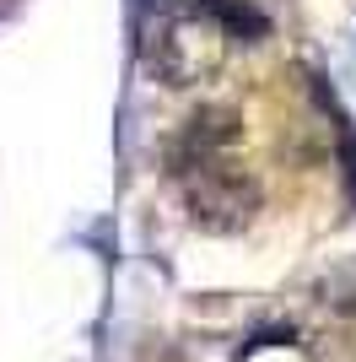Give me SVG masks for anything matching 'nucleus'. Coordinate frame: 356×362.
Segmentation results:
<instances>
[{"instance_id": "nucleus-3", "label": "nucleus", "mask_w": 356, "mask_h": 362, "mask_svg": "<svg viewBox=\"0 0 356 362\" xmlns=\"http://www.w3.org/2000/svg\"><path fill=\"white\" fill-rule=\"evenodd\" d=\"M237 141H243V119H237L232 108H200L194 119H184V136H178V146H173V163H178V173L206 168V163H227Z\"/></svg>"}, {"instance_id": "nucleus-1", "label": "nucleus", "mask_w": 356, "mask_h": 362, "mask_svg": "<svg viewBox=\"0 0 356 362\" xmlns=\"http://www.w3.org/2000/svg\"><path fill=\"white\" fill-rule=\"evenodd\" d=\"M227 44H232V33H227L210 11L167 16V22H157L151 38H146V76H151V81H162L167 92L206 87V81L222 76Z\"/></svg>"}, {"instance_id": "nucleus-5", "label": "nucleus", "mask_w": 356, "mask_h": 362, "mask_svg": "<svg viewBox=\"0 0 356 362\" xmlns=\"http://www.w3.org/2000/svg\"><path fill=\"white\" fill-rule=\"evenodd\" d=\"M206 11L216 16V22H222L227 33H254V38H259V33L270 28L265 16L254 11V6H237V0H206Z\"/></svg>"}, {"instance_id": "nucleus-6", "label": "nucleus", "mask_w": 356, "mask_h": 362, "mask_svg": "<svg viewBox=\"0 0 356 362\" xmlns=\"http://www.w3.org/2000/svg\"><path fill=\"white\" fill-rule=\"evenodd\" d=\"M340 163H345V195L356 200V136L351 130L340 136Z\"/></svg>"}, {"instance_id": "nucleus-2", "label": "nucleus", "mask_w": 356, "mask_h": 362, "mask_svg": "<svg viewBox=\"0 0 356 362\" xmlns=\"http://www.w3.org/2000/svg\"><path fill=\"white\" fill-rule=\"evenodd\" d=\"M178 189H184V211L200 233L210 238H232L243 227H254L259 206H265V189L254 173L227 157V163H206V168H189V173H178Z\"/></svg>"}, {"instance_id": "nucleus-4", "label": "nucleus", "mask_w": 356, "mask_h": 362, "mask_svg": "<svg viewBox=\"0 0 356 362\" xmlns=\"http://www.w3.org/2000/svg\"><path fill=\"white\" fill-rule=\"evenodd\" d=\"M319 303L340 308V314H356V259L335 265V271H329L324 281H319Z\"/></svg>"}]
</instances>
